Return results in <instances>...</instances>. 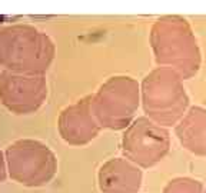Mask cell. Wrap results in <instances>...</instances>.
Instances as JSON below:
<instances>
[{"label":"cell","mask_w":206,"mask_h":193,"mask_svg":"<svg viewBox=\"0 0 206 193\" xmlns=\"http://www.w3.org/2000/svg\"><path fill=\"white\" fill-rule=\"evenodd\" d=\"M100 189L105 193H136L140 187V170L123 160H112L100 169Z\"/></svg>","instance_id":"obj_1"},{"label":"cell","mask_w":206,"mask_h":193,"mask_svg":"<svg viewBox=\"0 0 206 193\" xmlns=\"http://www.w3.org/2000/svg\"><path fill=\"white\" fill-rule=\"evenodd\" d=\"M165 193H202V185L190 179H176L169 183Z\"/></svg>","instance_id":"obj_2"}]
</instances>
